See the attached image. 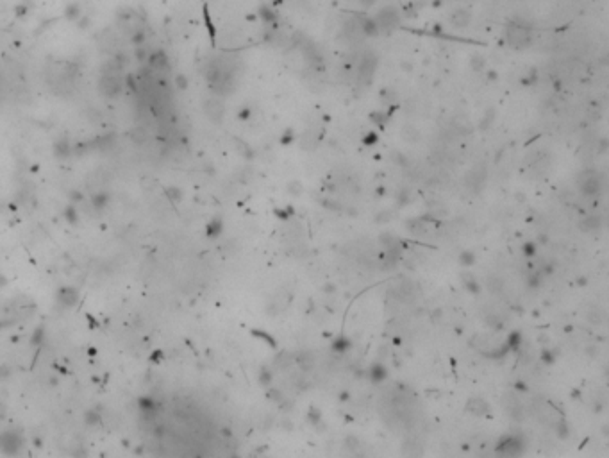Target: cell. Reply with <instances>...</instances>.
Instances as JSON below:
<instances>
[{
    "label": "cell",
    "instance_id": "6da1fadb",
    "mask_svg": "<svg viewBox=\"0 0 609 458\" xmlns=\"http://www.w3.org/2000/svg\"><path fill=\"white\" fill-rule=\"evenodd\" d=\"M505 38H507V43L511 47H515V49H525L529 47L532 41V36H531V31L523 25H518V23H509L507 29H505Z\"/></svg>",
    "mask_w": 609,
    "mask_h": 458
},
{
    "label": "cell",
    "instance_id": "7a4b0ae2",
    "mask_svg": "<svg viewBox=\"0 0 609 458\" xmlns=\"http://www.w3.org/2000/svg\"><path fill=\"white\" fill-rule=\"evenodd\" d=\"M399 20H400V15H399V11H397L395 7H391V6L383 7V9L377 11V15L373 17V22L377 25L379 33H381V31H393L395 27H399Z\"/></svg>",
    "mask_w": 609,
    "mask_h": 458
},
{
    "label": "cell",
    "instance_id": "3957f363",
    "mask_svg": "<svg viewBox=\"0 0 609 458\" xmlns=\"http://www.w3.org/2000/svg\"><path fill=\"white\" fill-rule=\"evenodd\" d=\"M377 68V55L373 52H365L359 61V67H357V81L359 84H368L372 81L373 73Z\"/></svg>",
    "mask_w": 609,
    "mask_h": 458
},
{
    "label": "cell",
    "instance_id": "277c9868",
    "mask_svg": "<svg viewBox=\"0 0 609 458\" xmlns=\"http://www.w3.org/2000/svg\"><path fill=\"white\" fill-rule=\"evenodd\" d=\"M534 410H536L538 417L543 421V422H547L549 426H557V422H559V414L556 412V408L550 403H547V401H538V399H536V401H534Z\"/></svg>",
    "mask_w": 609,
    "mask_h": 458
},
{
    "label": "cell",
    "instance_id": "5b68a950",
    "mask_svg": "<svg viewBox=\"0 0 609 458\" xmlns=\"http://www.w3.org/2000/svg\"><path fill=\"white\" fill-rule=\"evenodd\" d=\"M343 33L345 36L350 41H361L365 38V34H363V29L357 22V18H350V20H347L345 25H343Z\"/></svg>",
    "mask_w": 609,
    "mask_h": 458
},
{
    "label": "cell",
    "instance_id": "8992f818",
    "mask_svg": "<svg viewBox=\"0 0 609 458\" xmlns=\"http://www.w3.org/2000/svg\"><path fill=\"white\" fill-rule=\"evenodd\" d=\"M581 188H582V192L588 193V195H595V193L600 192L602 184H600V179L597 177V174H586V176L582 177Z\"/></svg>",
    "mask_w": 609,
    "mask_h": 458
},
{
    "label": "cell",
    "instance_id": "52a82bcc",
    "mask_svg": "<svg viewBox=\"0 0 609 458\" xmlns=\"http://www.w3.org/2000/svg\"><path fill=\"white\" fill-rule=\"evenodd\" d=\"M450 23H452L454 27H459V29L467 27L468 23H470V13H468L467 9H457V11H454L450 15Z\"/></svg>",
    "mask_w": 609,
    "mask_h": 458
},
{
    "label": "cell",
    "instance_id": "ba28073f",
    "mask_svg": "<svg viewBox=\"0 0 609 458\" xmlns=\"http://www.w3.org/2000/svg\"><path fill=\"white\" fill-rule=\"evenodd\" d=\"M206 113H208V116H211L213 120H220L222 115H224V106H222L220 100H208Z\"/></svg>",
    "mask_w": 609,
    "mask_h": 458
},
{
    "label": "cell",
    "instance_id": "9c48e42d",
    "mask_svg": "<svg viewBox=\"0 0 609 458\" xmlns=\"http://www.w3.org/2000/svg\"><path fill=\"white\" fill-rule=\"evenodd\" d=\"M468 412H472L475 415H486L488 414V406L484 403L483 399H472L470 403H468Z\"/></svg>",
    "mask_w": 609,
    "mask_h": 458
},
{
    "label": "cell",
    "instance_id": "30bf717a",
    "mask_svg": "<svg viewBox=\"0 0 609 458\" xmlns=\"http://www.w3.org/2000/svg\"><path fill=\"white\" fill-rule=\"evenodd\" d=\"M402 136H404V140L415 142V140H418V131L413 126H406L404 129H402Z\"/></svg>",
    "mask_w": 609,
    "mask_h": 458
},
{
    "label": "cell",
    "instance_id": "8fae6325",
    "mask_svg": "<svg viewBox=\"0 0 609 458\" xmlns=\"http://www.w3.org/2000/svg\"><path fill=\"white\" fill-rule=\"evenodd\" d=\"M298 364L302 365V369L304 370H309L311 369V367H313V356H311V354H302V358H298Z\"/></svg>",
    "mask_w": 609,
    "mask_h": 458
},
{
    "label": "cell",
    "instance_id": "7c38bea8",
    "mask_svg": "<svg viewBox=\"0 0 609 458\" xmlns=\"http://www.w3.org/2000/svg\"><path fill=\"white\" fill-rule=\"evenodd\" d=\"M488 285H489V290H491V292H500V290H502V283H500V279L499 277H489V281H488Z\"/></svg>",
    "mask_w": 609,
    "mask_h": 458
},
{
    "label": "cell",
    "instance_id": "4fadbf2b",
    "mask_svg": "<svg viewBox=\"0 0 609 458\" xmlns=\"http://www.w3.org/2000/svg\"><path fill=\"white\" fill-rule=\"evenodd\" d=\"M584 226H586L588 229H598V227H600V220H598V217H590Z\"/></svg>",
    "mask_w": 609,
    "mask_h": 458
},
{
    "label": "cell",
    "instance_id": "5bb4252c",
    "mask_svg": "<svg viewBox=\"0 0 609 458\" xmlns=\"http://www.w3.org/2000/svg\"><path fill=\"white\" fill-rule=\"evenodd\" d=\"M66 17L68 18H77L79 17V6L77 4H71V6L66 9Z\"/></svg>",
    "mask_w": 609,
    "mask_h": 458
},
{
    "label": "cell",
    "instance_id": "9a60e30c",
    "mask_svg": "<svg viewBox=\"0 0 609 458\" xmlns=\"http://www.w3.org/2000/svg\"><path fill=\"white\" fill-rule=\"evenodd\" d=\"M261 17L264 18V20H266V22H272V20H275V17H274V13L270 11V9H261Z\"/></svg>",
    "mask_w": 609,
    "mask_h": 458
},
{
    "label": "cell",
    "instance_id": "2e32d148",
    "mask_svg": "<svg viewBox=\"0 0 609 458\" xmlns=\"http://www.w3.org/2000/svg\"><path fill=\"white\" fill-rule=\"evenodd\" d=\"M15 13H17L18 17H23V15L27 13V7H25V6H18V7H15Z\"/></svg>",
    "mask_w": 609,
    "mask_h": 458
},
{
    "label": "cell",
    "instance_id": "e0dca14e",
    "mask_svg": "<svg viewBox=\"0 0 609 458\" xmlns=\"http://www.w3.org/2000/svg\"><path fill=\"white\" fill-rule=\"evenodd\" d=\"M359 4H361L363 7H370L372 4H375V0H359Z\"/></svg>",
    "mask_w": 609,
    "mask_h": 458
}]
</instances>
